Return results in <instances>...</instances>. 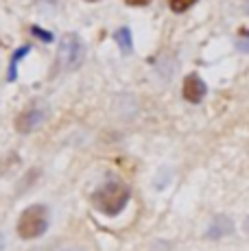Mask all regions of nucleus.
<instances>
[{
	"mask_svg": "<svg viewBox=\"0 0 249 251\" xmlns=\"http://www.w3.org/2000/svg\"><path fill=\"white\" fill-rule=\"evenodd\" d=\"M245 231H247V234H249V219L245 221Z\"/></svg>",
	"mask_w": 249,
	"mask_h": 251,
	"instance_id": "obj_12",
	"label": "nucleus"
},
{
	"mask_svg": "<svg viewBox=\"0 0 249 251\" xmlns=\"http://www.w3.org/2000/svg\"><path fill=\"white\" fill-rule=\"evenodd\" d=\"M49 227V210L44 205H31L22 212L20 221H18V234L20 238L31 240L40 238Z\"/></svg>",
	"mask_w": 249,
	"mask_h": 251,
	"instance_id": "obj_2",
	"label": "nucleus"
},
{
	"mask_svg": "<svg viewBox=\"0 0 249 251\" xmlns=\"http://www.w3.org/2000/svg\"><path fill=\"white\" fill-rule=\"evenodd\" d=\"M127 201H129V188L123 181H107L92 195L94 207L107 216H116L118 212H123Z\"/></svg>",
	"mask_w": 249,
	"mask_h": 251,
	"instance_id": "obj_1",
	"label": "nucleus"
},
{
	"mask_svg": "<svg viewBox=\"0 0 249 251\" xmlns=\"http://www.w3.org/2000/svg\"><path fill=\"white\" fill-rule=\"evenodd\" d=\"M83 64V42L76 33H66L57 50V70H76Z\"/></svg>",
	"mask_w": 249,
	"mask_h": 251,
	"instance_id": "obj_3",
	"label": "nucleus"
},
{
	"mask_svg": "<svg viewBox=\"0 0 249 251\" xmlns=\"http://www.w3.org/2000/svg\"><path fill=\"white\" fill-rule=\"evenodd\" d=\"M114 40L118 42L123 52H131V31L127 26H121L116 33H114Z\"/></svg>",
	"mask_w": 249,
	"mask_h": 251,
	"instance_id": "obj_8",
	"label": "nucleus"
},
{
	"mask_svg": "<svg viewBox=\"0 0 249 251\" xmlns=\"http://www.w3.org/2000/svg\"><path fill=\"white\" fill-rule=\"evenodd\" d=\"M127 4H131V7H145V4H149L151 0H124Z\"/></svg>",
	"mask_w": 249,
	"mask_h": 251,
	"instance_id": "obj_11",
	"label": "nucleus"
},
{
	"mask_svg": "<svg viewBox=\"0 0 249 251\" xmlns=\"http://www.w3.org/2000/svg\"><path fill=\"white\" fill-rule=\"evenodd\" d=\"M31 33L35 37H40L42 42H52V33H46V31H42L40 26H31Z\"/></svg>",
	"mask_w": 249,
	"mask_h": 251,
	"instance_id": "obj_10",
	"label": "nucleus"
},
{
	"mask_svg": "<svg viewBox=\"0 0 249 251\" xmlns=\"http://www.w3.org/2000/svg\"><path fill=\"white\" fill-rule=\"evenodd\" d=\"M247 13H249V9H247Z\"/></svg>",
	"mask_w": 249,
	"mask_h": 251,
	"instance_id": "obj_14",
	"label": "nucleus"
},
{
	"mask_svg": "<svg viewBox=\"0 0 249 251\" xmlns=\"http://www.w3.org/2000/svg\"><path fill=\"white\" fill-rule=\"evenodd\" d=\"M28 50H31V46H22V48H18V50L13 52L11 64H9V72H7V79L9 81H16L18 79V61H20L25 55H28Z\"/></svg>",
	"mask_w": 249,
	"mask_h": 251,
	"instance_id": "obj_7",
	"label": "nucleus"
},
{
	"mask_svg": "<svg viewBox=\"0 0 249 251\" xmlns=\"http://www.w3.org/2000/svg\"><path fill=\"white\" fill-rule=\"evenodd\" d=\"M44 109H40V107H28L25 109L20 116L16 118V129L20 133H28V131H33L35 127H40L42 125V120H44Z\"/></svg>",
	"mask_w": 249,
	"mask_h": 251,
	"instance_id": "obj_4",
	"label": "nucleus"
},
{
	"mask_svg": "<svg viewBox=\"0 0 249 251\" xmlns=\"http://www.w3.org/2000/svg\"><path fill=\"white\" fill-rule=\"evenodd\" d=\"M171 2V9H173L175 13H184L188 7H193L197 0H169Z\"/></svg>",
	"mask_w": 249,
	"mask_h": 251,
	"instance_id": "obj_9",
	"label": "nucleus"
},
{
	"mask_svg": "<svg viewBox=\"0 0 249 251\" xmlns=\"http://www.w3.org/2000/svg\"><path fill=\"white\" fill-rule=\"evenodd\" d=\"M205 96V83L201 81L199 75H188L184 79V99L188 103H201Z\"/></svg>",
	"mask_w": 249,
	"mask_h": 251,
	"instance_id": "obj_5",
	"label": "nucleus"
},
{
	"mask_svg": "<svg viewBox=\"0 0 249 251\" xmlns=\"http://www.w3.org/2000/svg\"><path fill=\"white\" fill-rule=\"evenodd\" d=\"M232 229H234V225L227 216H217L208 227V238H221V236L232 234Z\"/></svg>",
	"mask_w": 249,
	"mask_h": 251,
	"instance_id": "obj_6",
	"label": "nucleus"
},
{
	"mask_svg": "<svg viewBox=\"0 0 249 251\" xmlns=\"http://www.w3.org/2000/svg\"><path fill=\"white\" fill-rule=\"evenodd\" d=\"M88 2H97V0H88Z\"/></svg>",
	"mask_w": 249,
	"mask_h": 251,
	"instance_id": "obj_13",
	"label": "nucleus"
}]
</instances>
